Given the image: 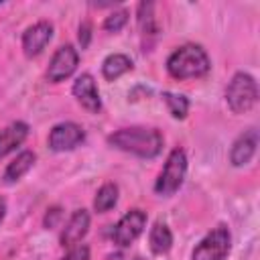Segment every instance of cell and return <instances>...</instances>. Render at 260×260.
Wrapping results in <instances>:
<instances>
[{"label": "cell", "instance_id": "obj_24", "mask_svg": "<svg viewBox=\"0 0 260 260\" xmlns=\"http://www.w3.org/2000/svg\"><path fill=\"white\" fill-rule=\"evenodd\" d=\"M4 215H6V199H4V197H0V223H2Z\"/></svg>", "mask_w": 260, "mask_h": 260}, {"label": "cell", "instance_id": "obj_6", "mask_svg": "<svg viewBox=\"0 0 260 260\" xmlns=\"http://www.w3.org/2000/svg\"><path fill=\"white\" fill-rule=\"evenodd\" d=\"M144 228H146V213L142 209L134 207V209L126 211L118 219V223L114 225V230H112V242L116 246H120V248H126L132 242H136V238L144 232Z\"/></svg>", "mask_w": 260, "mask_h": 260}, {"label": "cell", "instance_id": "obj_1", "mask_svg": "<svg viewBox=\"0 0 260 260\" xmlns=\"http://www.w3.org/2000/svg\"><path fill=\"white\" fill-rule=\"evenodd\" d=\"M162 134L148 126H128L112 132L108 144L138 158H154L162 150Z\"/></svg>", "mask_w": 260, "mask_h": 260}, {"label": "cell", "instance_id": "obj_23", "mask_svg": "<svg viewBox=\"0 0 260 260\" xmlns=\"http://www.w3.org/2000/svg\"><path fill=\"white\" fill-rule=\"evenodd\" d=\"M59 217H61V209H59V207H51V209H47L45 225H47V228H55L57 221H59Z\"/></svg>", "mask_w": 260, "mask_h": 260}, {"label": "cell", "instance_id": "obj_4", "mask_svg": "<svg viewBox=\"0 0 260 260\" xmlns=\"http://www.w3.org/2000/svg\"><path fill=\"white\" fill-rule=\"evenodd\" d=\"M185 175H187V154L183 148H173L158 173V179L154 183V191L160 195V197H171L175 195L183 181H185Z\"/></svg>", "mask_w": 260, "mask_h": 260}, {"label": "cell", "instance_id": "obj_2", "mask_svg": "<svg viewBox=\"0 0 260 260\" xmlns=\"http://www.w3.org/2000/svg\"><path fill=\"white\" fill-rule=\"evenodd\" d=\"M209 69H211L209 55L201 45H195V43L181 45L167 57V71L175 79L203 77Z\"/></svg>", "mask_w": 260, "mask_h": 260}, {"label": "cell", "instance_id": "obj_13", "mask_svg": "<svg viewBox=\"0 0 260 260\" xmlns=\"http://www.w3.org/2000/svg\"><path fill=\"white\" fill-rule=\"evenodd\" d=\"M28 136V124L26 122H12L4 130H0V158L6 156L8 152L16 150Z\"/></svg>", "mask_w": 260, "mask_h": 260}, {"label": "cell", "instance_id": "obj_8", "mask_svg": "<svg viewBox=\"0 0 260 260\" xmlns=\"http://www.w3.org/2000/svg\"><path fill=\"white\" fill-rule=\"evenodd\" d=\"M85 140V130L75 122H59L49 132V148L53 152H67Z\"/></svg>", "mask_w": 260, "mask_h": 260}, {"label": "cell", "instance_id": "obj_19", "mask_svg": "<svg viewBox=\"0 0 260 260\" xmlns=\"http://www.w3.org/2000/svg\"><path fill=\"white\" fill-rule=\"evenodd\" d=\"M162 102L169 108V114L175 120H183L189 112V100L181 93H171V91H162Z\"/></svg>", "mask_w": 260, "mask_h": 260}, {"label": "cell", "instance_id": "obj_12", "mask_svg": "<svg viewBox=\"0 0 260 260\" xmlns=\"http://www.w3.org/2000/svg\"><path fill=\"white\" fill-rule=\"evenodd\" d=\"M89 221H91V217H89V211L87 209H75L71 213L69 221L65 223L63 232H61V238H59L61 244L67 246V248L79 244L85 238L87 230H89Z\"/></svg>", "mask_w": 260, "mask_h": 260}, {"label": "cell", "instance_id": "obj_25", "mask_svg": "<svg viewBox=\"0 0 260 260\" xmlns=\"http://www.w3.org/2000/svg\"><path fill=\"white\" fill-rule=\"evenodd\" d=\"M132 260H140V258H132Z\"/></svg>", "mask_w": 260, "mask_h": 260}, {"label": "cell", "instance_id": "obj_15", "mask_svg": "<svg viewBox=\"0 0 260 260\" xmlns=\"http://www.w3.org/2000/svg\"><path fill=\"white\" fill-rule=\"evenodd\" d=\"M148 246L150 252L156 256H162L173 248V234L165 221H154V225L148 232Z\"/></svg>", "mask_w": 260, "mask_h": 260}, {"label": "cell", "instance_id": "obj_22", "mask_svg": "<svg viewBox=\"0 0 260 260\" xmlns=\"http://www.w3.org/2000/svg\"><path fill=\"white\" fill-rule=\"evenodd\" d=\"M77 39H79V45L81 49H87L89 41H91V22L89 20H83L77 28Z\"/></svg>", "mask_w": 260, "mask_h": 260}, {"label": "cell", "instance_id": "obj_11", "mask_svg": "<svg viewBox=\"0 0 260 260\" xmlns=\"http://www.w3.org/2000/svg\"><path fill=\"white\" fill-rule=\"evenodd\" d=\"M256 148H258V130L250 128L234 140V144L230 148V162L234 167H246L254 158Z\"/></svg>", "mask_w": 260, "mask_h": 260}, {"label": "cell", "instance_id": "obj_21", "mask_svg": "<svg viewBox=\"0 0 260 260\" xmlns=\"http://www.w3.org/2000/svg\"><path fill=\"white\" fill-rule=\"evenodd\" d=\"M59 260H89V246H85V244H75V246H71V248L65 252V256H61Z\"/></svg>", "mask_w": 260, "mask_h": 260}, {"label": "cell", "instance_id": "obj_16", "mask_svg": "<svg viewBox=\"0 0 260 260\" xmlns=\"http://www.w3.org/2000/svg\"><path fill=\"white\" fill-rule=\"evenodd\" d=\"M132 69V59L124 53H112L102 61V75L108 81H116Z\"/></svg>", "mask_w": 260, "mask_h": 260}, {"label": "cell", "instance_id": "obj_9", "mask_svg": "<svg viewBox=\"0 0 260 260\" xmlns=\"http://www.w3.org/2000/svg\"><path fill=\"white\" fill-rule=\"evenodd\" d=\"M53 39V24L49 20H39L22 32V51L26 57H37L45 51Z\"/></svg>", "mask_w": 260, "mask_h": 260}, {"label": "cell", "instance_id": "obj_5", "mask_svg": "<svg viewBox=\"0 0 260 260\" xmlns=\"http://www.w3.org/2000/svg\"><path fill=\"white\" fill-rule=\"evenodd\" d=\"M232 250V234L228 225L219 223L207 232L201 242L193 248L191 260H223Z\"/></svg>", "mask_w": 260, "mask_h": 260}, {"label": "cell", "instance_id": "obj_3", "mask_svg": "<svg viewBox=\"0 0 260 260\" xmlns=\"http://www.w3.org/2000/svg\"><path fill=\"white\" fill-rule=\"evenodd\" d=\"M256 102H258V83H256V79L246 71H238L225 87L228 108L234 114H246L256 106Z\"/></svg>", "mask_w": 260, "mask_h": 260}, {"label": "cell", "instance_id": "obj_18", "mask_svg": "<svg viewBox=\"0 0 260 260\" xmlns=\"http://www.w3.org/2000/svg\"><path fill=\"white\" fill-rule=\"evenodd\" d=\"M118 195H120V189H118L116 183H104V185L98 189L95 197H93V209H95L98 213L110 211V209L118 203Z\"/></svg>", "mask_w": 260, "mask_h": 260}, {"label": "cell", "instance_id": "obj_20", "mask_svg": "<svg viewBox=\"0 0 260 260\" xmlns=\"http://www.w3.org/2000/svg\"><path fill=\"white\" fill-rule=\"evenodd\" d=\"M128 16H130V12H128L126 8H120V10L110 12V14L104 18V30H108V32H118V30H122L124 24L128 22Z\"/></svg>", "mask_w": 260, "mask_h": 260}, {"label": "cell", "instance_id": "obj_10", "mask_svg": "<svg viewBox=\"0 0 260 260\" xmlns=\"http://www.w3.org/2000/svg\"><path fill=\"white\" fill-rule=\"evenodd\" d=\"M71 93L81 104V108H85L87 112L98 114L102 110V98H100V91H98V85H95V79L91 77V73H81L73 81Z\"/></svg>", "mask_w": 260, "mask_h": 260}, {"label": "cell", "instance_id": "obj_7", "mask_svg": "<svg viewBox=\"0 0 260 260\" xmlns=\"http://www.w3.org/2000/svg\"><path fill=\"white\" fill-rule=\"evenodd\" d=\"M77 63H79V53H77V49H75L73 45H61V47L53 53V57H51V61H49V65H47V71H45L47 81H51V83L65 81L67 77H71V75L75 73Z\"/></svg>", "mask_w": 260, "mask_h": 260}, {"label": "cell", "instance_id": "obj_17", "mask_svg": "<svg viewBox=\"0 0 260 260\" xmlns=\"http://www.w3.org/2000/svg\"><path fill=\"white\" fill-rule=\"evenodd\" d=\"M136 20L142 37H156L158 35V22L154 16V4L152 2H140L136 8Z\"/></svg>", "mask_w": 260, "mask_h": 260}, {"label": "cell", "instance_id": "obj_26", "mask_svg": "<svg viewBox=\"0 0 260 260\" xmlns=\"http://www.w3.org/2000/svg\"><path fill=\"white\" fill-rule=\"evenodd\" d=\"M0 4H2V2H0Z\"/></svg>", "mask_w": 260, "mask_h": 260}, {"label": "cell", "instance_id": "obj_14", "mask_svg": "<svg viewBox=\"0 0 260 260\" xmlns=\"http://www.w3.org/2000/svg\"><path fill=\"white\" fill-rule=\"evenodd\" d=\"M35 162H37V154H35L32 150H22V152H18V154L6 165V169H4V175H2L4 183H16L18 179H22V177L32 169Z\"/></svg>", "mask_w": 260, "mask_h": 260}]
</instances>
